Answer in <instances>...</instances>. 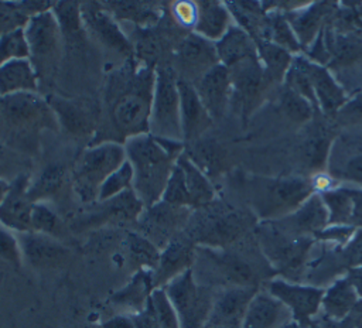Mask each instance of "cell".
I'll return each instance as SVG.
<instances>
[{
    "instance_id": "46",
    "label": "cell",
    "mask_w": 362,
    "mask_h": 328,
    "mask_svg": "<svg viewBox=\"0 0 362 328\" xmlns=\"http://www.w3.org/2000/svg\"><path fill=\"white\" fill-rule=\"evenodd\" d=\"M320 195L328 209V226L349 225L352 215V199L346 188L325 189Z\"/></svg>"
},
{
    "instance_id": "19",
    "label": "cell",
    "mask_w": 362,
    "mask_h": 328,
    "mask_svg": "<svg viewBox=\"0 0 362 328\" xmlns=\"http://www.w3.org/2000/svg\"><path fill=\"white\" fill-rule=\"evenodd\" d=\"M146 206L132 189L107 199L96 201V206L85 216L76 219L79 228L100 226L105 223H127L137 222Z\"/></svg>"
},
{
    "instance_id": "2",
    "label": "cell",
    "mask_w": 362,
    "mask_h": 328,
    "mask_svg": "<svg viewBox=\"0 0 362 328\" xmlns=\"http://www.w3.org/2000/svg\"><path fill=\"white\" fill-rule=\"evenodd\" d=\"M156 68L143 65L123 69L107 85L106 141L123 144L127 139L148 133Z\"/></svg>"
},
{
    "instance_id": "29",
    "label": "cell",
    "mask_w": 362,
    "mask_h": 328,
    "mask_svg": "<svg viewBox=\"0 0 362 328\" xmlns=\"http://www.w3.org/2000/svg\"><path fill=\"white\" fill-rule=\"evenodd\" d=\"M308 75L314 88V93L320 106L327 116L334 115L349 100L345 89L339 86L338 81L332 76L329 69L313 61H307Z\"/></svg>"
},
{
    "instance_id": "53",
    "label": "cell",
    "mask_w": 362,
    "mask_h": 328,
    "mask_svg": "<svg viewBox=\"0 0 362 328\" xmlns=\"http://www.w3.org/2000/svg\"><path fill=\"white\" fill-rule=\"evenodd\" d=\"M335 119H338V123H345V124L362 123V92L351 98L335 113Z\"/></svg>"
},
{
    "instance_id": "5",
    "label": "cell",
    "mask_w": 362,
    "mask_h": 328,
    "mask_svg": "<svg viewBox=\"0 0 362 328\" xmlns=\"http://www.w3.org/2000/svg\"><path fill=\"white\" fill-rule=\"evenodd\" d=\"M257 223L252 209L212 201L191 212L182 232L195 246L223 249L253 233Z\"/></svg>"
},
{
    "instance_id": "24",
    "label": "cell",
    "mask_w": 362,
    "mask_h": 328,
    "mask_svg": "<svg viewBox=\"0 0 362 328\" xmlns=\"http://www.w3.org/2000/svg\"><path fill=\"white\" fill-rule=\"evenodd\" d=\"M177 85L180 93L182 143L189 146L205 136V131L211 126L212 119L204 107L195 86L191 82L178 78Z\"/></svg>"
},
{
    "instance_id": "3",
    "label": "cell",
    "mask_w": 362,
    "mask_h": 328,
    "mask_svg": "<svg viewBox=\"0 0 362 328\" xmlns=\"http://www.w3.org/2000/svg\"><path fill=\"white\" fill-rule=\"evenodd\" d=\"M126 157L133 168V191L146 208L161 201L168 178L178 157L184 153L182 141L156 137L150 133L127 139Z\"/></svg>"
},
{
    "instance_id": "32",
    "label": "cell",
    "mask_w": 362,
    "mask_h": 328,
    "mask_svg": "<svg viewBox=\"0 0 362 328\" xmlns=\"http://www.w3.org/2000/svg\"><path fill=\"white\" fill-rule=\"evenodd\" d=\"M175 165L180 171L184 191L192 211L215 201V188L211 180L188 158L185 153L178 157Z\"/></svg>"
},
{
    "instance_id": "58",
    "label": "cell",
    "mask_w": 362,
    "mask_h": 328,
    "mask_svg": "<svg viewBox=\"0 0 362 328\" xmlns=\"http://www.w3.org/2000/svg\"><path fill=\"white\" fill-rule=\"evenodd\" d=\"M345 277L348 279V281L351 283V286L354 287V290L356 291L358 297L362 298V266L359 267H354L351 270L346 271Z\"/></svg>"
},
{
    "instance_id": "37",
    "label": "cell",
    "mask_w": 362,
    "mask_h": 328,
    "mask_svg": "<svg viewBox=\"0 0 362 328\" xmlns=\"http://www.w3.org/2000/svg\"><path fill=\"white\" fill-rule=\"evenodd\" d=\"M226 6L239 23V27L243 28L256 45L262 41H267V13L263 11L262 3L259 1H226Z\"/></svg>"
},
{
    "instance_id": "17",
    "label": "cell",
    "mask_w": 362,
    "mask_h": 328,
    "mask_svg": "<svg viewBox=\"0 0 362 328\" xmlns=\"http://www.w3.org/2000/svg\"><path fill=\"white\" fill-rule=\"evenodd\" d=\"M83 28L113 51L132 57L133 45L122 31L119 21L100 3H83L81 6Z\"/></svg>"
},
{
    "instance_id": "50",
    "label": "cell",
    "mask_w": 362,
    "mask_h": 328,
    "mask_svg": "<svg viewBox=\"0 0 362 328\" xmlns=\"http://www.w3.org/2000/svg\"><path fill=\"white\" fill-rule=\"evenodd\" d=\"M52 11L64 35H76L82 31L83 23L81 16V6L78 1H58L55 6H52Z\"/></svg>"
},
{
    "instance_id": "7",
    "label": "cell",
    "mask_w": 362,
    "mask_h": 328,
    "mask_svg": "<svg viewBox=\"0 0 362 328\" xmlns=\"http://www.w3.org/2000/svg\"><path fill=\"white\" fill-rule=\"evenodd\" d=\"M314 184L303 177H260L252 182L250 209L259 222L277 221L293 213L314 194Z\"/></svg>"
},
{
    "instance_id": "25",
    "label": "cell",
    "mask_w": 362,
    "mask_h": 328,
    "mask_svg": "<svg viewBox=\"0 0 362 328\" xmlns=\"http://www.w3.org/2000/svg\"><path fill=\"white\" fill-rule=\"evenodd\" d=\"M338 8L335 1H315L291 13H284L303 51H305L317 38L321 28Z\"/></svg>"
},
{
    "instance_id": "43",
    "label": "cell",
    "mask_w": 362,
    "mask_h": 328,
    "mask_svg": "<svg viewBox=\"0 0 362 328\" xmlns=\"http://www.w3.org/2000/svg\"><path fill=\"white\" fill-rule=\"evenodd\" d=\"M266 40L273 42L290 54H298L303 51L290 23L287 21L284 13L270 11L267 13V35Z\"/></svg>"
},
{
    "instance_id": "62",
    "label": "cell",
    "mask_w": 362,
    "mask_h": 328,
    "mask_svg": "<svg viewBox=\"0 0 362 328\" xmlns=\"http://www.w3.org/2000/svg\"><path fill=\"white\" fill-rule=\"evenodd\" d=\"M310 328H314V327H313V325H311V327H310Z\"/></svg>"
},
{
    "instance_id": "35",
    "label": "cell",
    "mask_w": 362,
    "mask_h": 328,
    "mask_svg": "<svg viewBox=\"0 0 362 328\" xmlns=\"http://www.w3.org/2000/svg\"><path fill=\"white\" fill-rule=\"evenodd\" d=\"M215 48L219 62L226 68H232L247 58L259 57L256 42L239 25H230L225 35L215 42Z\"/></svg>"
},
{
    "instance_id": "33",
    "label": "cell",
    "mask_w": 362,
    "mask_h": 328,
    "mask_svg": "<svg viewBox=\"0 0 362 328\" xmlns=\"http://www.w3.org/2000/svg\"><path fill=\"white\" fill-rule=\"evenodd\" d=\"M358 301L359 297L356 291L354 290L348 279L342 276L332 281L327 288H324V295L321 301L322 317L331 321L341 322L352 314Z\"/></svg>"
},
{
    "instance_id": "27",
    "label": "cell",
    "mask_w": 362,
    "mask_h": 328,
    "mask_svg": "<svg viewBox=\"0 0 362 328\" xmlns=\"http://www.w3.org/2000/svg\"><path fill=\"white\" fill-rule=\"evenodd\" d=\"M276 222L294 235L315 239V235L328 226V209L321 195L314 192L293 213Z\"/></svg>"
},
{
    "instance_id": "13",
    "label": "cell",
    "mask_w": 362,
    "mask_h": 328,
    "mask_svg": "<svg viewBox=\"0 0 362 328\" xmlns=\"http://www.w3.org/2000/svg\"><path fill=\"white\" fill-rule=\"evenodd\" d=\"M263 287L280 300L291 312L293 321L298 322L304 328H310L321 311V301L324 295L322 287L291 283L276 277L269 280Z\"/></svg>"
},
{
    "instance_id": "57",
    "label": "cell",
    "mask_w": 362,
    "mask_h": 328,
    "mask_svg": "<svg viewBox=\"0 0 362 328\" xmlns=\"http://www.w3.org/2000/svg\"><path fill=\"white\" fill-rule=\"evenodd\" d=\"M313 327L314 328H356L355 327V322L351 317H348L346 320L338 322V321H331L328 318H324L321 317L318 321L314 320L313 321Z\"/></svg>"
},
{
    "instance_id": "9",
    "label": "cell",
    "mask_w": 362,
    "mask_h": 328,
    "mask_svg": "<svg viewBox=\"0 0 362 328\" xmlns=\"http://www.w3.org/2000/svg\"><path fill=\"white\" fill-rule=\"evenodd\" d=\"M30 62L33 64L38 81L51 78L55 74L61 58L64 34L52 8L33 14L24 25Z\"/></svg>"
},
{
    "instance_id": "40",
    "label": "cell",
    "mask_w": 362,
    "mask_h": 328,
    "mask_svg": "<svg viewBox=\"0 0 362 328\" xmlns=\"http://www.w3.org/2000/svg\"><path fill=\"white\" fill-rule=\"evenodd\" d=\"M106 8L119 20H129L140 25H154L161 18V11L153 3L144 1H106Z\"/></svg>"
},
{
    "instance_id": "41",
    "label": "cell",
    "mask_w": 362,
    "mask_h": 328,
    "mask_svg": "<svg viewBox=\"0 0 362 328\" xmlns=\"http://www.w3.org/2000/svg\"><path fill=\"white\" fill-rule=\"evenodd\" d=\"M307 61H308V58H305L303 55H296L293 58V62H291L288 71H287L283 85H286L287 88H290L300 96H303L304 99H307L313 105L314 110L318 112L320 106H318V102H317V98L314 93V88H313L310 75H308Z\"/></svg>"
},
{
    "instance_id": "30",
    "label": "cell",
    "mask_w": 362,
    "mask_h": 328,
    "mask_svg": "<svg viewBox=\"0 0 362 328\" xmlns=\"http://www.w3.org/2000/svg\"><path fill=\"white\" fill-rule=\"evenodd\" d=\"M197 20L192 33L199 37L216 42L230 28L232 14L223 1L199 0L197 1Z\"/></svg>"
},
{
    "instance_id": "10",
    "label": "cell",
    "mask_w": 362,
    "mask_h": 328,
    "mask_svg": "<svg viewBox=\"0 0 362 328\" xmlns=\"http://www.w3.org/2000/svg\"><path fill=\"white\" fill-rule=\"evenodd\" d=\"M177 82L178 75L173 68H156L148 133L160 139L182 141Z\"/></svg>"
},
{
    "instance_id": "44",
    "label": "cell",
    "mask_w": 362,
    "mask_h": 328,
    "mask_svg": "<svg viewBox=\"0 0 362 328\" xmlns=\"http://www.w3.org/2000/svg\"><path fill=\"white\" fill-rule=\"evenodd\" d=\"M65 170L58 164H49L38 177V180L30 184L28 195L33 202H47L51 199L64 185Z\"/></svg>"
},
{
    "instance_id": "4",
    "label": "cell",
    "mask_w": 362,
    "mask_h": 328,
    "mask_svg": "<svg viewBox=\"0 0 362 328\" xmlns=\"http://www.w3.org/2000/svg\"><path fill=\"white\" fill-rule=\"evenodd\" d=\"M57 116L38 93L0 96V140L21 153H35L44 130H58Z\"/></svg>"
},
{
    "instance_id": "16",
    "label": "cell",
    "mask_w": 362,
    "mask_h": 328,
    "mask_svg": "<svg viewBox=\"0 0 362 328\" xmlns=\"http://www.w3.org/2000/svg\"><path fill=\"white\" fill-rule=\"evenodd\" d=\"M23 262L37 270H51L66 264L71 257L69 249L57 238L24 232L17 233Z\"/></svg>"
},
{
    "instance_id": "12",
    "label": "cell",
    "mask_w": 362,
    "mask_h": 328,
    "mask_svg": "<svg viewBox=\"0 0 362 328\" xmlns=\"http://www.w3.org/2000/svg\"><path fill=\"white\" fill-rule=\"evenodd\" d=\"M229 72L232 85L230 105L239 112L243 123H246L252 113L262 105L270 83L259 57L236 64L229 68Z\"/></svg>"
},
{
    "instance_id": "28",
    "label": "cell",
    "mask_w": 362,
    "mask_h": 328,
    "mask_svg": "<svg viewBox=\"0 0 362 328\" xmlns=\"http://www.w3.org/2000/svg\"><path fill=\"white\" fill-rule=\"evenodd\" d=\"M291 320L288 308L264 287H260L249 303L242 328H280Z\"/></svg>"
},
{
    "instance_id": "6",
    "label": "cell",
    "mask_w": 362,
    "mask_h": 328,
    "mask_svg": "<svg viewBox=\"0 0 362 328\" xmlns=\"http://www.w3.org/2000/svg\"><path fill=\"white\" fill-rule=\"evenodd\" d=\"M262 253L277 276L291 283H303L314 238L298 236L276 221H262L255 228Z\"/></svg>"
},
{
    "instance_id": "31",
    "label": "cell",
    "mask_w": 362,
    "mask_h": 328,
    "mask_svg": "<svg viewBox=\"0 0 362 328\" xmlns=\"http://www.w3.org/2000/svg\"><path fill=\"white\" fill-rule=\"evenodd\" d=\"M154 288L153 270H137L126 286L113 293L110 303L123 314H137L144 310Z\"/></svg>"
},
{
    "instance_id": "39",
    "label": "cell",
    "mask_w": 362,
    "mask_h": 328,
    "mask_svg": "<svg viewBox=\"0 0 362 328\" xmlns=\"http://www.w3.org/2000/svg\"><path fill=\"white\" fill-rule=\"evenodd\" d=\"M334 139L335 137L329 129L327 130L321 126L311 131L301 146V160L304 167L308 170H320L327 165Z\"/></svg>"
},
{
    "instance_id": "52",
    "label": "cell",
    "mask_w": 362,
    "mask_h": 328,
    "mask_svg": "<svg viewBox=\"0 0 362 328\" xmlns=\"http://www.w3.org/2000/svg\"><path fill=\"white\" fill-rule=\"evenodd\" d=\"M0 259L16 269H20L24 263L17 233L3 228L1 225H0Z\"/></svg>"
},
{
    "instance_id": "15",
    "label": "cell",
    "mask_w": 362,
    "mask_h": 328,
    "mask_svg": "<svg viewBox=\"0 0 362 328\" xmlns=\"http://www.w3.org/2000/svg\"><path fill=\"white\" fill-rule=\"evenodd\" d=\"M257 290V287L215 290L214 304L205 328H242L249 303Z\"/></svg>"
},
{
    "instance_id": "54",
    "label": "cell",
    "mask_w": 362,
    "mask_h": 328,
    "mask_svg": "<svg viewBox=\"0 0 362 328\" xmlns=\"http://www.w3.org/2000/svg\"><path fill=\"white\" fill-rule=\"evenodd\" d=\"M173 17L182 27H194L197 20V1L181 0L173 3Z\"/></svg>"
},
{
    "instance_id": "49",
    "label": "cell",
    "mask_w": 362,
    "mask_h": 328,
    "mask_svg": "<svg viewBox=\"0 0 362 328\" xmlns=\"http://www.w3.org/2000/svg\"><path fill=\"white\" fill-rule=\"evenodd\" d=\"M133 188V168L126 160L116 171H113L102 184L98 195V201H107L127 189Z\"/></svg>"
},
{
    "instance_id": "14",
    "label": "cell",
    "mask_w": 362,
    "mask_h": 328,
    "mask_svg": "<svg viewBox=\"0 0 362 328\" xmlns=\"http://www.w3.org/2000/svg\"><path fill=\"white\" fill-rule=\"evenodd\" d=\"M192 209L170 205L158 201L143 211L139 221V233L154 243L160 250L178 233H181L189 219Z\"/></svg>"
},
{
    "instance_id": "18",
    "label": "cell",
    "mask_w": 362,
    "mask_h": 328,
    "mask_svg": "<svg viewBox=\"0 0 362 328\" xmlns=\"http://www.w3.org/2000/svg\"><path fill=\"white\" fill-rule=\"evenodd\" d=\"M327 168L337 180L362 185V134H338L332 141Z\"/></svg>"
},
{
    "instance_id": "56",
    "label": "cell",
    "mask_w": 362,
    "mask_h": 328,
    "mask_svg": "<svg viewBox=\"0 0 362 328\" xmlns=\"http://www.w3.org/2000/svg\"><path fill=\"white\" fill-rule=\"evenodd\" d=\"M100 328H136L132 314L119 312L100 324Z\"/></svg>"
},
{
    "instance_id": "38",
    "label": "cell",
    "mask_w": 362,
    "mask_h": 328,
    "mask_svg": "<svg viewBox=\"0 0 362 328\" xmlns=\"http://www.w3.org/2000/svg\"><path fill=\"white\" fill-rule=\"evenodd\" d=\"M257 54L270 86L281 85L293 62V54L269 41L257 44Z\"/></svg>"
},
{
    "instance_id": "47",
    "label": "cell",
    "mask_w": 362,
    "mask_h": 328,
    "mask_svg": "<svg viewBox=\"0 0 362 328\" xmlns=\"http://www.w3.org/2000/svg\"><path fill=\"white\" fill-rule=\"evenodd\" d=\"M30 49L24 27H16L0 34V65L16 59H28Z\"/></svg>"
},
{
    "instance_id": "23",
    "label": "cell",
    "mask_w": 362,
    "mask_h": 328,
    "mask_svg": "<svg viewBox=\"0 0 362 328\" xmlns=\"http://www.w3.org/2000/svg\"><path fill=\"white\" fill-rule=\"evenodd\" d=\"M192 85L195 86V90L211 119H222L228 106L230 105L232 96L229 68L218 64Z\"/></svg>"
},
{
    "instance_id": "45",
    "label": "cell",
    "mask_w": 362,
    "mask_h": 328,
    "mask_svg": "<svg viewBox=\"0 0 362 328\" xmlns=\"http://www.w3.org/2000/svg\"><path fill=\"white\" fill-rule=\"evenodd\" d=\"M279 107L288 120L298 124L310 122L315 113L313 105L307 99L286 85H283L279 92Z\"/></svg>"
},
{
    "instance_id": "55",
    "label": "cell",
    "mask_w": 362,
    "mask_h": 328,
    "mask_svg": "<svg viewBox=\"0 0 362 328\" xmlns=\"http://www.w3.org/2000/svg\"><path fill=\"white\" fill-rule=\"evenodd\" d=\"M346 191L352 199V215L349 225L356 229H362V189L346 188Z\"/></svg>"
},
{
    "instance_id": "42",
    "label": "cell",
    "mask_w": 362,
    "mask_h": 328,
    "mask_svg": "<svg viewBox=\"0 0 362 328\" xmlns=\"http://www.w3.org/2000/svg\"><path fill=\"white\" fill-rule=\"evenodd\" d=\"M127 247L130 263L137 270H154L160 259V249L139 232L127 235Z\"/></svg>"
},
{
    "instance_id": "11",
    "label": "cell",
    "mask_w": 362,
    "mask_h": 328,
    "mask_svg": "<svg viewBox=\"0 0 362 328\" xmlns=\"http://www.w3.org/2000/svg\"><path fill=\"white\" fill-rule=\"evenodd\" d=\"M165 291L181 328H205L214 304L215 290L199 284L192 269L167 283Z\"/></svg>"
},
{
    "instance_id": "1",
    "label": "cell",
    "mask_w": 362,
    "mask_h": 328,
    "mask_svg": "<svg viewBox=\"0 0 362 328\" xmlns=\"http://www.w3.org/2000/svg\"><path fill=\"white\" fill-rule=\"evenodd\" d=\"M192 274L199 284L214 290L229 287H263L277 277L256 240L255 230L238 243L223 247L197 246Z\"/></svg>"
},
{
    "instance_id": "21",
    "label": "cell",
    "mask_w": 362,
    "mask_h": 328,
    "mask_svg": "<svg viewBox=\"0 0 362 328\" xmlns=\"http://www.w3.org/2000/svg\"><path fill=\"white\" fill-rule=\"evenodd\" d=\"M197 256V246L184 232L174 236L161 250L157 267L153 270L156 288H163L177 276L192 269Z\"/></svg>"
},
{
    "instance_id": "59",
    "label": "cell",
    "mask_w": 362,
    "mask_h": 328,
    "mask_svg": "<svg viewBox=\"0 0 362 328\" xmlns=\"http://www.w3.org/2000/svg\"><path fill=\"white\" fill-rule=\"evenodd\" d=\"M8 188H10V182L0 177V204L3 202V199H4V197H6L7 191H8Z\"/></svg>"
},
{
    "instance_id": "22",
    "label": "cell",
    "mask_w": 362,
    "mask_h": 328,
    "mask_svg": "<svg viewBox=\"0 0 362 328\" xmlns=\"http://www.w3.org/2000/svg\"><path fill=\"white\" fill-rule=\"evenodd\" d=\"M30 180L20 174L10 182V188L0 204V225L14 233L31 230V211L34 202L28 195Z\"/></svg>"
},
{
    "instance_id": "8",
    "label": "cell",
    "mask_w": 362,
    "mask_h": 328,
    "mask_svg": "<svg viewBox=\"0 0 362 328\" xmlns=\"http://www.w3.org/2000/svg\"><path fill=\"white\" fill-rule=\"evenodd\" d=\"M126 160L124 146L116 141H99L86 147L72 171V187L78 198L85 204L96 202L105 180Z\"/></svg>"
},
{
    "instance_id": "48",
    "label": "cell",
    "mask_w": 362,
    "mask_h": 328,
    "mask_svg": "<svg viewBox=\"0 0 362 328\" xmlns=\"http://www.w3.org/2000/svg\"><path fill=\"white\" fill-rule=\"evenodd\" d=\"M64 223L59 215L47 202H34L31 211V230L59 239Z\"/></svg>"
},
{
    "instance_id": "26",
    "label": "cell",
    "mask_w": 362,
    "mask_h": 328,
    "mask_svg": "<svg viewBox=\"0 0 362 328\" xmlns=\"http://www.w3.org/2000/svg\"><path fill=\"white\" fill-rule=\"evenodd\" d=\"M47 102L54 110L59 127H64L71 134L86 137L98 133V119L86 102L65 99L57 95H49Z\"/></svg>"
},
{
    "instance_id": "20",
    "label": "cell",
    "mask_w": 362,
    "mask_h": 328,
    "mask_svg": "<svg viewBox=\"0 0 362 328\" xmlns=\"http://www.w3.org/2000/svg\"><path fill=\"white\" fill-rule=\"evenodd\" d=\"M177 61L181 68V79L195 83L212 66L221 64L215 42H211L195 33L185 35L177 48Z\"/></svg>"
},
{
    "instance_id": "60",
    "label": "cell",
    "mask_w": 362,
    "mask_h": 328,
    "mask_svg": "<svg viewBox=\"0 0 362 328\" xmlns=\"http://www.w3.org/2000/svg\"><path fill=\"white\" fill-rule=\"evenodd\" d=\"M351 317L355 318V320H362V298H359V301L356 303V305H355V308H354Z\"/></svg>"
},
{
    "instance_id": "61",
    "label": "cell",
    "mask_w": 362,
    "mask_h": 328,
    "mask_svg": "<svg viewBox=\"0 0 362 328\" xmlns=\"http://www.w3.org/2000/svg\"><path fill=\"white\" fill-rule=\"evenodd\" d=\"M280 328H304V327H301L298 322H296V321H288V322H286L284 325H281Z\"/></svg>"
},
{
    "instance_id": "51",
    "label": "cell",
    "mask_w": 362,
    "mask_h": 328,
    "mask_svg": "<svg viewBox=\"0 0 362 328\" xmlns=\"http://www.w3.org/2000/svg\"><path fill=\"white\" fill-rule=\"evenodd\" d=\"M160 328H181L177 314L163 288H154L148 300Z\"/></svg>"
},
{
    "instance_id": "36",
    "label": "cell",
    "mask_w": 362,
    "mask_h": 328,
    "mask_svg": "<svg viewBox=\"0 0 362 328\" xmlns=\"http://www.w3.org/2000/svg\"><path fill=\"white\" fill-rule=\"evenodd\" d=\"M38 76L30 59H16L0 65V96L16 93H37Z\"/></svg>"
},
{
    "instance_id": "34",
    "label": "cell",
    "mask_w": 362,
    "mask_h": 328,
    "mask_svg": "<svg viewBox=\"0 0 362 328\" xmlns=\"http://www.w3.org/2000/svg\"><path fill=\"white\" fill-rule=\"evenodd\" d=\"M188 158L211 180L221 175L228 168V151L212 137H201L195 143L185 146Z\"/></svg>"
}]
</instances>
